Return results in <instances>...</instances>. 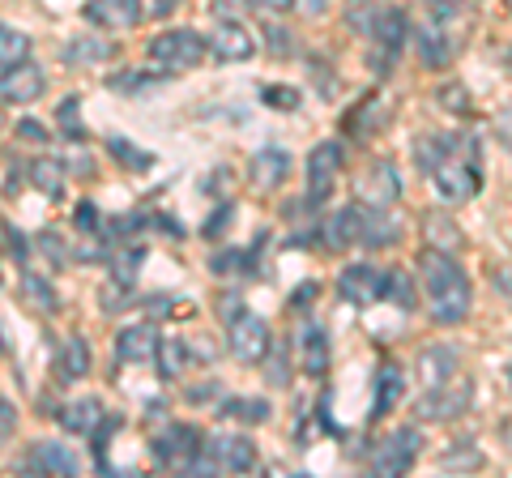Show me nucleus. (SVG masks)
<instances>
[{"instance_id":"f257e3e1","label":"nucleus","mask_w":512,"mask_h":478,"mask_svg":"<svg viewBox=\"0 0 512 478\" xmlns=\"http://www.w3.org/2000/svg\"><path fill=\"white\" fill-rule=\"evenodd\" d=\"M419 274H423V286H427V312H431V321H436V325L466 321L470 304H474V291H470L466 269L453 261V252L423 248Z\"/></svg>"},{"instance_id":"f03ea898","label":"nucleus","mask_w":512,"mask_h":478,"mask_svg":"<svg viewBox=\"0 0 512 478\" xmlns=\"http://www.w3.org/2000/svg\"><path fill=\"white\" fill-rule=\"evenodd\" d=\"M218 316L227 321V346L239 363H265L269 350H274V338H269V325L256 312L244 308L239 295H227L218 304Z\"/></svg>"},{"instance_id":"7ed1b4c3","label":"nucleus","mask_w":512,"mask_h":478,"mask_svg":"<svg viewBox=\"0 0 512 478\" xmlns=\"http://www.w3.org/2000/svg\"><path fill=\"white\" fill-rule=\"evenodd\" d=\"M359 30L367 39H372V65L376 73H389V65H397V56H402V43H406V13L402 9H376V13H363L355 18Z\"/></svg>"},{"instance_id":"20e7f679","label":"nucleus","mask_w":512,"mask_h":478,"mask_svg":"<svg viewBox=\"0 0 512 478\" xmlns=\"http://www.w3.org/2000/svg\"><path fill=\"white\" fill-rule=\"evenodd\" d=\"M470 146H478L474 137H470L461 150H470ZM461 150L448 154L444 163L431 167V184H436V193H440L448 205H466V201H474L478 188H483V175H478V154L461 158Z\"/></svg>"},{"instance_id":"39448f33","label":"nucleus","mask_w":512,"mask_h":478,"mask_svg":"<svg viewBox=\"0 0 512 478\" xmlns=\"http://www.w3.org/2000/svg\"><path fill=\"white\" fill-rule=\"evenodd\" d=\"M150 453H154L158 470H192L197 474L201 453H205V436H201V427H192V423H171L163 436H154Z\"/></svg>"},{"instance_id":"423d86ee","label":"nucleus","mask_w":512,"mask_h":478,"mask_svg":"<svg viewBox=\"0 0 512 478\" xmlns=\"http://www.w3.org/2000/svg\"><path fill=\"white\" fill-rule=\"evenodd\" d=\"M256 470V444L244 436H214L205 440L197 474H248Z\"/></svg>"},{"instance_id":"0eeeda50","label":"nucleus","mask_w":512,"mask_h":478,"mask_svg":"<svg viewBox=\"0 0 512 478\" xmlns=\"http://www.w3.org/2000/svg\"><path fill=\"white\" fill-rule=\"evenodd\" d=\"M146 56L163 69H192V65L205 60V39L197 35V30H163V35L150 39Z\"/></svg>"},{"instance_id":"6e6552de","label":"nucleus","mask_w":512,"mask_h":478,"mask_svg":"<svg viewBox=\"0 0 512 478\" xmlns=\"http://www.w3.org/2000/svg\"><path fill=\"white\" fill-rule=\"evenodd\" d=\"M419 449H423L419 427H397L393 436L376 440V449L367 453V466H372V474H406L414 466V457H419Z\"/></svg>"},{"instance_id":"1a4fd4ad","label":"nucleus","mask_w":512,"mask_h":478,"mask_svg":"<svg viewBox=\"0 0 512 478\" xmlns=\"http://www.w3.org/2000/svg\"><path fill=\"white\" fill-rule=\"evenodd\" d=\"M308 193H303V210H316L320 201L333 193V184H338V171H342V146L338 141H320L312 146L308 154Z\"/></svg>"},{"instance_id":"9d476101","label":"nucleus","mask_w":512,"mask_h":478,"mask_svg":"<svg viewBox=\"0 0 512 478\" xmlns=\"http://www.w3.org/2000/svg\"><path fill=\"white\" fill-rule=\"evenodd\" d=\"M470 406V380H448V385H427L423 402H419V419L427 423H448Z\"/></svg>"},{"instance_id":"9b49d317","label":"nucleus","mask_w":512,"mask_h":478,"mask_svg":"<svg viewBox=\"0 0 512 478\" xmlns=\"http://www.w3.org/2000/svg\"><path fill=\"white\" fill-rule=\"evenodd\" d=\"M338 295L346 299V304H355V308H367V304H376V299L384 295V269L376 265H346L342 274H338Z\"/></svg>"},{"instance_id":"f8f14e48","label":"nucleus","mask_w":512,"mask_h":478,"mask_svg":"<svg viewBox=\"0 0 512 478\" xmlns=\"http://www.w3.org/2000/svg\"><path fill=\"white\" fill-rule=\"evenodd\" d=\"M82 18L103 30H133L146 18V9H141V0H86Z\"/></svg>"},{"instance_id":"ddd939ff","label":"nucleus","mask_w":512,"mask_h":478,"mask_svg":"<svg viewBox=\"0 0 512 478\" xmlns=\"http://www.w3.org/2000/svg\"><path fill=\"white\" fill-rule=\"evenodd\" d=\"M77 470H82V461H77L73 449H64L60 440H39L26 457V474H64L69 478Z\"/></svg>"},{"instance_id":"4468645a","label":"nucleus","mask_w":512,"mask_h":478,"mask_svg":"<svg viewBox=\"0 0 512 478\" xmlns=\"http://www.w3.org/2000/svg\"><path fill=\"white\" fill-rule=\"evenodd\" d=\"M397 218L384 210V205H359V244L363 248H389V244H397Z\"/></svg>"},{"instance_id":"2eb2a0df","label":"nucleus","mask_w":512,"mask_h":478,"mask_svg":"<svg viewBox=\"0 0 512 478\" xmlns=\"http://www.w3.org/2000/svg\"><path fill=\"white\" fill-rule=\"evenodd\" d=\"M0 94H5V103H13V107H26V103L43 99V69L22 60L18 69H9L5 77H0Z\"/></svg>"},{"instance_id":"dca6fc26","label":"nucleus","mask_w":512,"mask_h":478,"mask_svg":"<svg viewBox=\"0 0 512 478\" xmlns=\"http://www.w3.org/2000/svg\"><path fill=\"white\" fill-rule=\"evenodd\" d=\"M158 346H163V338H158L154 325H128V329L116 333V359H120V363L158 359Z\"/></svg>"},{"instance_id":"f3484780","label":"nucleus","mask_w":512,"mask_h":478,"mask_svg":"<svg viewBox=\"0 0 512 478\" xmlns=\"http://www.w3.org/2000/svg\"><path fill=\"white\" fill-rule=\"evenodd\" d=\"M286 175H291V154L269 146V150H256L252 154V167H248V180L256 193H269V188H278Z\"/></svg>"},{"instance_id":"a211bd4d","label":"nucleus","mask_w":512,"mask_h":478,"mask_svg":"<svg viewBox=\"0 0 512 478\" xmlns=\"http://www.w3.org/2000/svg\"><path fill=\"white\" fill-rule=\"evenodd\" d=\"M103 419H107V410L99 397H77V402L60 406V427L73 436H94L103 427Z\"/></svg>"},{"instance_id":"6ab92c4d","label":"nucleus","mask_w":512,"mask_h":478,"mask_svg":"<svg viewBox=\"0 0 512 478\" xmlns=\"http://www.w3.org/2000/svg\"><path fill=\"white\" fill-rule=\"evenodd\" d=\"M299 368L308 376H325L329 372V333H325V325H316V321L303 325V333H299Z\"/></svg>"},{"instance_id":"aec40b11","label":"nucleus","mask_w":512,"mask_h":478,"mask_svg":"<svg viewBox=\"0 0 512 478\" xmlns=\"http://www.w3.org/2000/svg\"><path fill=\"white\" fill-rule=\"evenodd\" d=\"M414 47H419V60L427 69H448L453 65V43H448L440 22H423L414 30Z\"/></svg>"},{"instance_id":"412c9836","label":"nucleus","mask_w":512,"mask_h":478,"mask_svg":"<svg viewBox=\"0 0 512 478\" xmlns=\"http://www.w3.org/2000/svg\"><path fill=\"white\" fill-rule=\"evenodd\" d=\"M210 47H214V56H218V60H248V56L256 52L252 35H248V30L239 26L235 18H222V22L214 26Z\"/></svg>"},{"instance_id":"4be33fe9","label":"nucleus","mask_w":512,"mask_h":478,"mask_svg":"<svg viewBox=\"0 0 512 478\" xmlns=\"http://www.w3.org/2000/svg\"><path fill=\"white\" fill-rule=\"evenodd\" d=\"M406 393V372L397 363H380L376 372V389H372V419H384Z\"/></svg>"},{"instance_id":"5701e85b","label":"nucleus","mask_w":512,"mask_h":478,"mask_svg":"<svg viewBox=\"0 0 512 478\" xmlns=\"http://www.w3.org/2000/svg\"><path fill=\"white\" fill-rule=\"evenodd\" d=\"M56 372L64 385H73V380H82L90 372V342L82 333H69V338L60 342V355H56Z\"/></svg>"},{"instance_id":"b1692460","label":"nucleus","mask_w":512,"mask_h":478,"mask_svg":"<svg viewBox=\"0 0 512 478\" xmlns=\"http://www.w3.org/2000/svg\"><path fill=\"white\" fill-rule=\"evenodd\" d=\"M397 193H402V180H397V167L389 163V158H380V163L372 167V180H367V201L372 205H389L397 201Z\"/></svg>"},{"instance_id":"393cba45","label":"nucleus","mask_w":512,"mask_h":478,"mask_svg":"<svg viewBox=\"0 0 512 478\" xmlns=\"http://www.w3.org/2000/svg\"><path fill=\"white\" fill-rule=\"evenodd\" d=\"M320 231L329 235V239H325V248H333V252L350 248V244L359 239V205H346V210H338Z\"/></svg>"},{"instance_id":"a878e982","label":"nucleus","mask_w":512,"mask_h":478,"mask_svg":"<svg viewBox=\"0 0 512 478\" xmlns=\"http://www.w3.org/2000/svg\"><path fill=\"white\" fill-rule=\"evenodd\" d=\"M457 376H461V363H457V355L448 346L423 350V380L427 385H448V380H457Z\"/></svg>"},{"instance_id":"bb28decb","label":"nucleus","mask_w":512,"mask_h":478,"mask_svg":"<svg viewBox=\"0 0 512 478\" xmlns=\"http://www.w3.org/2000/svg\"><path fill=\"white\" fill-rule=\"evenodd\" d=\"M116 47H111L107 39L99 35H77L64 43V65H99V60H107Z\"/></svg>"},{"instance_id":"cd10ccee","label":"nucleus","mask_w":512,"mask_h":478,"mask_svg":"<svg viewBox=\"0 0 512 478\" xmlns=\"http://www.w3.org/2000/svg\"><path fill=\"white\" fill-rule=\"evenodd\" d=\"M218 414H227V419H239V423H269V402L265 397H227V402H218Z\"/></svg>"},{"instance_id":"c85d7f7f","label":"nucleus","mask_w":512,"mask_h":478,"mask_svg":"<svg viewBox=\"0 0 512 478\" xmlns=\"http://www.w3.org/2000/svg\"><path fill=\"white\" fill-rule=\"evenodd\" d=\"M256 265H261V257H256V244L252 248H227V252H214L210 269L222 278V274H256Z\"/></svg>"},{"instance_id":"c756f323","label":"nucleus","mask_w":512,"mask_h":478,"mask_svg":"<svg viewBox=\"0 0 512 478\" xmlns=\"http://www.w3.org/2000/svg\"><path fill=\"white\" fill-rule=\"evenodd\" d=\"M22 60H30V39L22 35V30L18 26H0V69H18L22 65Z\"/></svg>"},{"instance_id":"7c9ffc66","label":"nucleus","mask_w":512,"mask_h":478,"mask_svg":"<svg viewBox=\"0 0 512 478\" xmlns=\"http://www.w3.org/2000/svg\"><path fill=\"white\" fill-rule=\"evenodd\" d=\"M384 299H393L402 312L419 308V295H414V282H410L406 269H384Z\"/></svg>"},{"instance_id":"2f4dec72","label":"nucleus","mask_w":512,"mask_h":478,"mask_svg":"<svg viewBox=\"0 0 512 478\" xmlns=\"http://www.w3.org/2000/svg\"><path fill=\"white\" fill-rule=\"evenodd\" d=\"M60 167L64 163H56V158H39V163L30 167V184H35L43 197H52V201H60V193H64V171Z\"/></svg>"},{"instance_id":"473e14b6","label":"nucleus","mask_w":512,"mask_h":478,"mask_svg":"<svg viewBox=\"0 0 512 478\" xmlns=\"http://www.w3.org/2000/svg\"><path fill=\"white\" fill-rule=\"evenodd\" d=\"M184 363H192L188 342H180V338H163V346H158V372H163L167 380H175V376L184 372Z\"/></svg>"},{"instance_id":"72a5a7b5","label":"nucleus","mask_w":512,"mask_h":478,"mask_svg":"<svg viewBox=\"0 0 512 478\" xmlns=\"http://www.w3.org/2000/svg\"><path fill=\"white\" fill-rule=\"evenodd\" d=\"M22 295H26L39 312H56V308H60V299H56V291H52V282L39 278V274H22Z\"/></svg>"},{"instance_id":"f704fd0d","label":"nucleus","mask_w":512,"mask_h":478,"mask_svg":"<svg viewBox=\"0 0 512 478\" xmlns=\"http://www.w3.org/2000/svg\"><path fill=\"white\" fill-rule=\"evenodd\" d=\"M116 282H124V286H133L137 282V274H141V265H146V248L141 244H128V248H120L116 252Z\"/></svg>"},{"instance_id":"c9c22d12","label":"nucleus","mask_w":512,"mask_h":478,"mask_svg":"<svg viewBox=\"0 0 512 478\" xmlns=\"http://www.w3.org/2000/svg\"><path fill=\"white\" fill-rule=\"evenodd\" d=\"M107 150L116 154V158H120V163H124L128 171H150V167H154V154L137 150V146H133V141H128V137H111V141H107Z\"/></svg>"},{"instance_id":"e433bc0d","label":"nucleus","mask_w":512,"mask_h":478,"mask_svg":"<svg viewBox=\"0 0 512 478\" xmlns=\"http://www.w3.org/2000/svg\"><path fill=\"white\" fill-rule=\"evenodd\" d=\"M436 99H440L444 111H453V116H466V111H470V94H466V86H461V82L440 86V90H436Z\"/></svg>"},{"instance_id":"4c0bfd02","label":"nucleus","mask_w":512,"mask_h":478,"mask_svg":"<svg viewBox=\"0 0 512 478\" xmlns=\"http://www.w3.org/2000/svg\"><path fill=\"white\" fill-rule=\"evenodd\" d=\"M163 77H154V73H116V77H107V86L111 90H124V94H141L146 86H158Z\"/></svg>"},{"instance_id":"58836bf2","label":"nucleus","mask_w":512,"mask_h":478,"mask_svg":"<svg viewBox=\"0 0 512 478\" xmlns=\"http://www.w3.org/2000/svg\"><path fill=\"white\" fill-rule=\"evenodd\" d=\"M261 99H265L269 107H278V111H295V107H299V90H295V86L269 82V86H261Z\"/></svg>"},{"instance_id":"ea45409f","label":"nucleus","mask_w":512,"mask_h":478,"mask_svg":"<svg viewBox=\"0 0 512 478\" xmlns=\"http://www.w3.org/2000/svg\"><path fill=\"white\" fill-rule=\"evenodd\" d=\"M56 120H60V129H64V137H69V141H82V137H86V129L77 124V94H69V99L60 103Z\"/></svg>"},{"instance_id":"a19ab883","label":"nucleus","mask_w":512,"mask_h":478,"mask_svg":"<svg viewBox=\"0 0 512 478\" xmlns=\"http://www.w3.org/2000/svg\"><path fill=\"white\" fill-rule=\"evenodd\" d=\"M5 248H9V261L18 265V269H26V257H30V248H26V235L13 227V222H5Z\"/></svg>"},{"instance_id":"79ce46f5","label":"nucleus","mask_w":512,"mask_h":478,"mask_svg":"<svg viewBox=\"0 0 512 478\" xmlns=\"http://www.w3.org/2000/svg\"><path fill=\"white\" fill-rule=\"evenodd\" d=\"M73 222H77V231H82V235H99V227H103L99 205H94V201H82V205H77V214H73Z\"/></svg>"},{"instance_id":"37998d69","label":"nucleus","mask_w":512,"mask_h":478,"mask_svg":"<svg viewBox=\"0 0 512 478\" xmlns=\"http://www.w3.org/2000/svg\"><path fill=\"white\" fill-rule=\"evenodd\" d=\"M103 308L107 312H124V308H133V304H128V286L124 282H111V286H103Z\"/></svg>"},{"instance_id":"c03bdc74","label":"nucleus","mask_w":512,"mask_h":478,"mask_svg":"<svg viewBox=\"0 0 512 478\" xmlns=\"http://www.w3.org/2000/svg\"><path fill=\"white\" fill-rule=\"evenodd\" d=\"M423 227H431V231H440V235H436V244H431V248H444V252H448V248H453V244H457V231H453V222H444V218H427V222H423Z\"/></svg>"},{"instance_id":"a18cd8bd","label":"nucleus","mask_w":512,"mask_h":478,"mask_svg":"<svg viewBox=\"0 0 512 478\" xmlns=\"http://www.w3.org/2000/svg\"><path fill=\"white\" fill-rule=\"evenodd\" d=\"M22 158H13V154H5V193L13 197V193H18V188H22Z\"/></svg>"},{"instance_id":"49530a36","label":"nucleus","mask_w":512,"mask_h":478,"mask_svg":"<svg viewBox=\"0 0 512 478\" xmlns=\"http://www.w3.org/2000/svg\"><path fill=\"white\" fill-rule=\"evenodd\" d=\"M39 248H43V252H47V257H52V261H56V265H64V261H69V248H64V244H60V235H56V231H47V235L39 239Z\"/></svg>"},{"instance_id":"de8ad7c7","label":"nucleus","mask_w":512,"mask_h":478,"mask_svg":"<svg viewBox=\"0 0 512 478\" xmlns=\"http://www.w3.org/2000/svg\"><path fill=\"white\" fill-rule=\"evenodd\" d=\"M265 39H269V47H274L278 56H286L295 47V39H286V26H265Z\"/></svg>"},{"instance_id":"09e8293b","label":"nucleus","mask_w":512,"mask_h":478,"mask_svg":"<svg viewBox=\"0 0 512 478\" xmlns=\"http://www.w3.org/2000/svg\"><path fill=\"white\" fill-rule=\"evenodd\" d=\"M248 9H261V13H291L299 0H244Z\"/></svg>"},{"instance_id":"8fccbe9b","label":"nucleus","mask_w":512,"mask_h":478,"mask_svg":"<svg viewBox=\"0 0 512 478\" xmlns=\"http://www.w3.org/2000/svg\"><path fill=\"white\" fill-rule=\"evenodd\" d=\"M18 137H26V141H47V129L39 120H18V129H13Z\"/></svg>"},{"instance_id":"3c124183","label":"nucleus","mask_w":512,"mask_h":478,"mask_svg":"<svg viewBox=\"0 0 512 478\" xmlns=\"http://www.w3.org/2000/svg\"><path fill=\"white\" fill-rule=\"evenodd\" d=\"M13 423H18V414H13V402H0V427H5V440H13Z\"/></svg>"},{"instance_id":"603ef678","label":"nucleus","mask_w":512,"mask_h":478,"mask_svg":"<svg viewBox=\"0 0 512 478\" xmlns=\"http://www.w3.org/2000/svg\"><path fill=\"white\" fill-rule=\"evenodd\" d=\"M495 291H500L512 304V269H495Z\"/></svg>"},{"instance_id":"864d4df0","label":"nucleus","mask_w":512,"mask_h":478,"mask_svg":"<svg viewBox=\"0 0 512 478\" xmlns=\"http://www.w3.org/2000/svg\"><path fill=\"white\" fill-rule=\"evenodd\" d=\"M269 380H274V385H286V363H282V350H274V359H269Z\"/></svg>"},{"instance_id":"5fc2aeb1","label":"nucleus","mask_w":512,"mask_h":478,"mask_svg":"<svg viewBox=\"0 0 512 478\" xmlns=\"http://www.w3.org/2000/svg\"><path fill=\"white\" fill-rule=\"evenodd\" d=\"M227 218H231V205H222V210H214V218L205 222V235L214 239V231H218V227H227Z\"/></svg>"},{"instance_id":"6e6d98bb","label":"nucleus","mask_w":512,"mask_h":478,"mask_svg":"<svg viewBox=\"0 0 512 478\" xmlns=\"http://www.w3.org/2000/svg\"><path fill=\"white\" fill-rule=\"evenodd\" d=\"M69 171H73V175H90V171H94L90 154H69Z\"/></svg>"},{"instance_id":"4d7b16f0","label":"nucleus","mask_w":512,"mask_h":478,"mask_svg":"<svg viewBox=\"0 0 512 478\" xmlns=\"http://www.w3.org/2000/svg\"><path fill=\"white\" fill-rule=\"evenodd\" d=\"M146 308L158 312V316H167V312H171V295H150V299H146Z\"/></svg>"},{"instance_id":"13d9d810","label":"nucleus","mask_w":512,"mask_h":478,"mask_svg":"<svg viewBox=\"0 0 512 478\" xmlns=\"http://www.w3.org/2000/svg\"><path fill=\"white\" fill-rule=\"evenodd\" d=\"M312 295H316V286H312V282H303L299 291L291 295V304H295V308H308V299H312Z\"/></svg>"},{"instance_id":"bf43d9fd","label":"nucleus","mask_w":512,"mask_h":478,"mask_svg":"<svg viewBox=\"0 0 512 478\" xmlns=\"http://www.w3.org/2000/svg\"><path fill=\"white\" fill-rule=\"evenodd\" d=\"M175 5L180 0H154V18H167V13H175Z\"/></svg>"},{"instance_id":"052dcab7","label":"nucleus","mask_w":512,"mask_h":478,"mask_svg":"<svg viewBox=\"0 0 512 478\" xmlns=\"http://www.w3.org/2000/svg\"><path fill=\"white\" fill-rule=\"evenodd\" d=\"M508 385H512V363H508Z\"/></svg>"},{"instance_id":"680f3d73","label":"nucleus","mask_w":512,"mask_h":478,"mask_svg":"<svg viewBox=\"0 0 512 478\" xmlns=\"http://www.w3.org/2000/svg\"><path fill=\"white\" fill-rule=\"evenodd\" d=\"M508 73H512V52H508Z\"/></svg>"}]
</instances>
